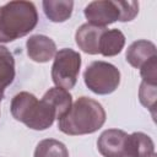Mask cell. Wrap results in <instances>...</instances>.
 <instances>
[{"mask_svg": "<svg viewBox=\"0 0 157 157\" xmlns=\"http://www.w3.org/2000/svg\"><path fill=\"white\" fill-rule=\"evenodd\" d=\"M105 123V110L101 103L88 97L77 98L69 112L58 119L61 132L71 136L93 134Z\"/></svg>", "mask_w": 157, "mask_h": 157, "instance_id": "cell-1", "label": "cell"}, {"mask_svg": "<svg viewBox=\"0 0 157 157\" xmlns=\"http://www.w3.org/2000/svg\"><path fill=\"white\" fill-rule=\"evenodd\" d=\"M38 23V12L31 1H10L0 6V43L27 36Z\"/></svg>", "mask_w": 157, "mask_h": 157, "instance_id": "cell-2", "label": "cell"}, {"mask_svg": "<svg viewBox=\"0 0 157 157\" xmlns=\"http://www.w3.org/2000/svg\"><path fill=\"white\" fill-rule=\"evenodd\" d=\"M12 117L32 130H47L56 119L55 109L45 101H38L29 92H20L13 96L10 105Z\"/></svg>", "mask_w": 157, "mask_h": 157, "instance_id": "cell-3", "label": "cell"}, {"mask_svg": "<svg viewBox=\"0 0 157 157\" xmlns=\"http://www.w3.org/2000/svg\"><path fill=\"white\" fill-rule=\"evenodd\" d=\"M85 85L96 94H110L120 83V71L107 61H92L83 72Z\"/></svg>", "mask_w": 157, "mask_h": 157, "instance_id": "cell-4", "label": "cell"}, {"mask_svg": "<svg viewBox=\"0 0 157 157\" xmlns=\"http://www.w3.org/2000/svg\"><path fill=\"white\" fill-rule=\"evenodd\" d=\"M81 67V55L70 48L56 52L52 66V78L56 87L70 91L75 87Z\"/></svg>", "mask_w": 157, "mask_h": 157, "instance_id": "cell-5", "label": "cell"}, {"mask_svg": "<svg viewBox=\"0 0 157 157\" xmlns=\"http://www.w3.org/2000/svg\"><path fill=\"white\" fill-rule=\"evenodd\" d=\"M83 13L88 23L98 27H105L120 20V10L118 6V1L112 0L92 1L85 7Z\"/></svg>", "mask_w": 157, "mask_h": 157, "instance_id": "cell-6", "label": "cell"}, {"mask_svg": "<svg viewBox=\"0 0 157 157\" xmlns=\"http://www.w3.org/2000/svg\"><path fill=\"white\" fill-rule=\"evenodd\" d=\"M128 134L119 129L104 130L97 141V148L103 157H126L125 142Z\"/></svg>", "mask_w": 157, "mask_h": 157, "instance_id": "cell-7", "label": "cell"}, {"mask_svg": "<svg viewBox=\"0 0 157 157\" xmlns=\"http://www.w3.org/2000/svg\"><path fill=\"white\" fill-rule=\"evenodd\" d=\"M27 55L36 63H48L56 54L55 42L44 34L31 36L26 42Z\"/></svg>", "mask_w": 157, "mask_h": 157, "instance_id": "cell-8", "label": "cell"}, {"mask_svg": "<svg viewBox=\"0 0 157 157\" xmlns=\"http://www.w3.org/2000/svg\"><path fill=\"white\" fill-rule=\"evenodd\" d=\"M105 29L107 27H98L88 22L81 25L75 33V40L77 47L86 54H91V55L99 54L98 50L99 38Z\"/></svg>", "mask_w": 157, "mask_h": 157, "instance_id": "cell-9", "label": "cell"}, {"mask_svg": "<svg viewBox=\"0 0 157 157\" xmlns=\"http://www.w3.org/2000/svg\"><path fill=\"white\" fill-rule=\"evenodd\" d=\"M157 55L156 45L146 39H139L132 42L125 54L126 61L135 69H140L146 61Z\"/></svg>", "mask_w": 157, "mask_h": 157, "instance_id": "cell-10", "label": "cell"}, {"mask_svg": "<svg viewBox=\"0 0 157 157\" xmlns=\"http://www.w3.org/2000/svg\"><path fill=\"white\" fill-rule=\"evenodd\" d=\"M125 155L126 157H152L155 155V144L148 135L141 131L132 132L126 137Z\"/></svg>", "mask_w": 157, "mask_h": 157, "instance_id": "cell-11", "label": "cell"}, {"mask_svg": "<svg viewBox=\"0 0 157 157\" xmlns=\"http://www.w3.org/2000/svg\"><path fill=\"white\" fill-rule=\"evenodd\" d=\"M125 45V36L123 32L118 28L113 29H105L101 38H99V44H98V50L99 54L103 56H114L118 55Z\"/></svg>", "mask_w": 157, "mask_h": 157, "instance_id": "cell-12", "label": "cell"}, {"mask_svg": "<svg viewBox=\"0 0 157 157\" xmlns=\"http://www.w3.org/2000/svg\"><path fill=\"white\" fill-rule=\"evenodd\" d=\"M45 16L52 22H65L72 15L74 1L71 0H45L42 2Z\"/></svg>", "mask_w": 157, "mask_h": 157, "instance_id": "cell-13", "label": "cell"}, {"mask_svg": "<svg viewBox=\"0 0 157 157\" xmlns=\"http://www.w3.org/2000/svg\"><path fill=\"white\" fill-rule=\"evenodd\" d=\"M42 98L45 99L55 109L56 119H60L64 114H66L69 112V109L71 108V105H72L71 94L69 93V91L63 90L60 87L49 88Z\"/></svg>", "mask_w": 157, "mask_h": 157, "instance_id": "cell-14", "label": "cell"}, {"mask_svg": "<svg viewBox=\"0 0 157 157\" xmlns=\"http://www.w3.org/2000/svg\"><path fill=\"white\" fill-rule=\"evenodd\" d=\"M15 78V59L12 53L4 45H0V101L4 92Z\"/></svg>", "mask_w": 157, "mask_h": 157, "instance_id": "cell-15", "label": "cell"}, {"mask_svg": "<svg viewBox=\"0 0 157 157\" xmlns=\"http://www.w3.org/2000/svg\"><path fill=\"white\" fill-rule=\"evenodd\" d=\"M33 157H69V151L63 142L55 139H44L37 145Z\"/></svg>", "mask_w": 157, "mask_h": 157, "instance_id": "cell-16", "label": "cell"}, {"mask_svg": "<svg viewBox=\"0 0 157 157\" xmlns=\"http://www.w3.org/2000/svg\"><path fill=\"white\" fill-rule=\"evenodd\" d=\"M156 87H157V85H151V83L142 81L140 85V90H139V99H140L141 104L144 107H146L147 109H150L153 117H155L156 98H157Z\"/></svg>", "mask_w": 157, "mask_h": 157, "instance_id": "cell-17", "label": "cell"}, {"mask_svg": "<svg viewBox=\"0 0 157 157\" xmlns=\"http://www.w3.org/2000/svg\"><path fill=\"white\" fill-rule=\"evenodd\" d=\"M140 75L142 81L151 85H157V55L151 58L140 67Z\"/></svg>", "mask_w": 157, "mask_h": 157, "instance_id": "cell-18", "label": "cell"}, {"mask_svg": "<svg viewBox=\"0 0 157 157\" xmlns=\"http://www.w3.org/2000/svg\"><path fill=\"white\" fill-rule=\"evenodd\" d=\"M120 10V22L132 21L139 13V2L137 1H118Z\"/></svg>", "mask_w": 157, "mask_h": 157, "instance_id": "cell-19", "label": "cell"}, {"mask_svg": "<svg viewBox=\"0 0 157 157\" xmlns=\"http://www.w3.org/2000/svg\"><path fill=\"white\" fill-rule=\"evenodd\" d=\"M152 157H156V155H153V156H152Z\"/></svg>", "mask_w": 157, "mask_h": 157, "instance_id": "cell-20", "label": "cell"}, {"mask_svg": "<svg viewBox=\"0 0 157 157\" xmlns=\"http://www.w3.org/2000/svg\"><path fill=\"white\" fill-rule=\"evenodd\" d=\"M0 102H1V101H0Z\"/></svg>", "mask_w": 157, "mask_h": 157, "instance_id": "cell-21", "label": "cell"}]
</instances>
